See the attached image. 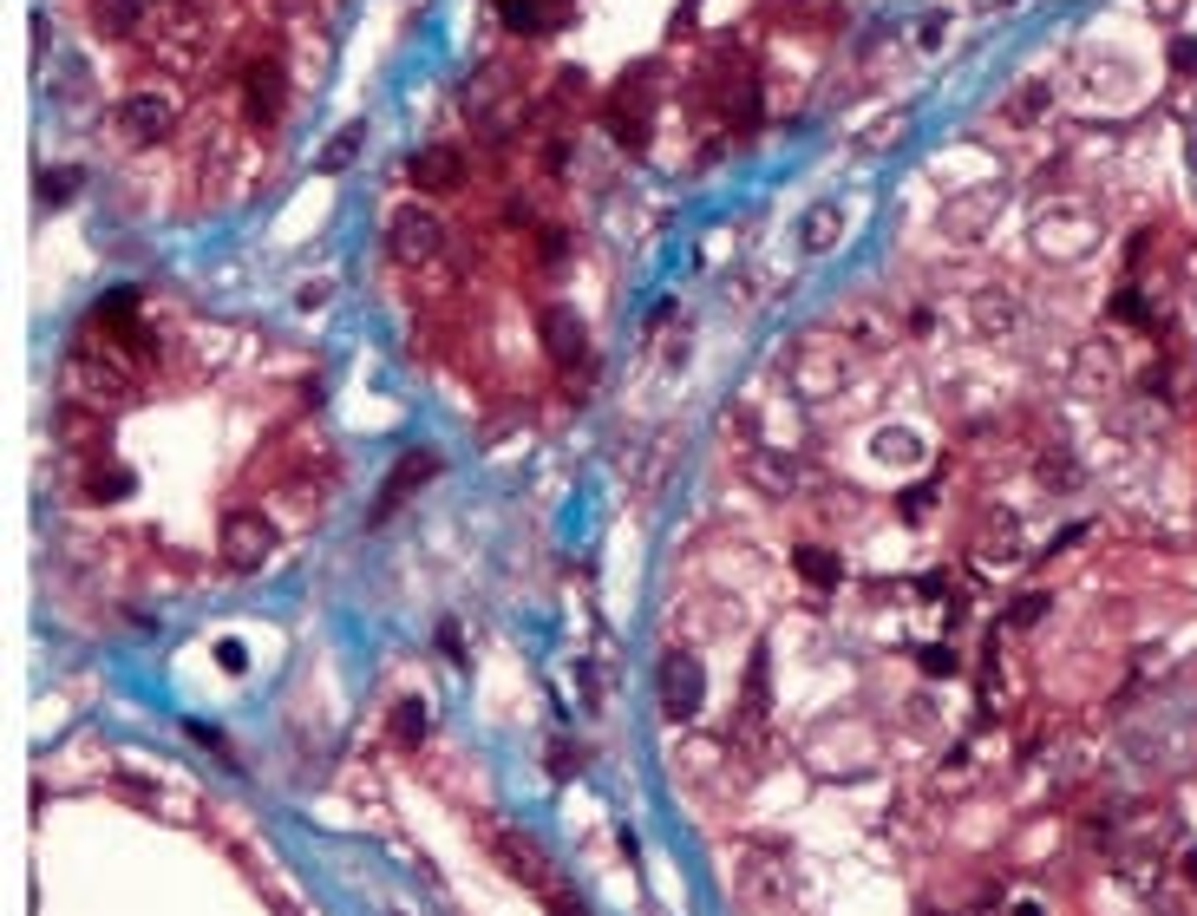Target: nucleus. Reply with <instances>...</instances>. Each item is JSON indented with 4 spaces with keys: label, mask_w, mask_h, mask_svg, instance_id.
Wrapping results in <instances>:
<instances>
[{
    "label": "nucleus",
    "mask_w": 1197,
    "mask_h": 916,
    "mask_svg": "<svg viewBox=\"0 0 1197 916\" xmlns=\"http://www.w3.org/2000/svg\"><path fill=\"white\" fill-rule=\"evenodd\" d=\"M786 380L812 400V406H825V400H838L845 386H851V354H845V341H831V334H812V341H799L792 354H786Z\"/></svg>",
    "instance_id": "f257e3e1"
},
{
    "label": "nucleus",
    "mask_w": 1197,
    "mask_h": 916,
    "mask_svg": "<svg viewBox=\"0 0 1197 916\" xmlns=\"http://www.w3.org/2000/svg\"><path fill=\"white\" fill-rule=\"evenodd\" d=\"M484 852L498 858V871H504L511 884H524V891H556V865H550V852H543L530 832L491 825V832H484Z\"/></svg>",
    "instance_id": "f03ea898"
},
{
    "label": "nucleus",
    "mask_w": 1197,
    "mask_h": 916,
    "mask_svg": "<svg viewBox=\"0 0 1197 916\" xmlns=\"http://www.w3.org/2000/svg\"><path fill=\"white\" fill-rule=\"evenodd\" d=\"M65 386H72V400H85V406H98V400H118V393L131 386V373H124V354H105V347L79 341V347H72V360H65Z\"/></svg>",
    "instance_id": "7ed1b4c3"
},
{
    "label": "nucleus",
    "mask_w": 1197,
    "mask_h": 916,
    "mask_svg": "<svg viewBox=\"0 0 1197 916\" xmlns=\"http://www.w3.org/2000/svg\"><path fill=\"white\" fill-rule=\"evenodd\" d=\"M386 249H393V262H399V269H426V262H439V255H445V223H439L432 210H393V223H386Z\"/></svg>",
    "instance_id": "20e7f679"
},
{
    "label": "nucleus",
    "mask_w": 1197,
    "mask_h": 916,
    "mask_svg": "<svg viewBox=\"0 0 1197 916\" xmlns=\"http://www.w3.org/2000/svg\"><path fill=\"white\" fill-rule=\"evenodd\" d=\"M111 124H118L124 144H164L177 131V105L164 92H124L118 111H111Z\"/></svg>",
    "instance_id": "39448f33"
},
{
    "label": "nucleus",
    "mask_w": 1197,
    "mask_h": 916,
    "mask_svg": "<svg viewBox=\"0 0 1197 916\" xmlns=\"http://www.w3.org/2000/svg\"><path fill=\"white\" fill-rule=\"evenodd\" d=\"M282 105H288V72L275 59H249L242 66V118L255 131H275L282 124Z\"/></svg>",
    "instance_id": "423d86ee"
},
{
    "label": "nucleus",
    "mask_w": 1197,
    "mask_h": 916,
    "mask_svg": "<svg viewBox=\"0 0 1197 916\" xmlns=\"http://www.w3.org/2000/svg\"><path fill=\"white\" fill-rule=\"evenodd\" d=\"M216 544H223V563L249 576V570H262V563H268V550H275V524H268L262 511H229Z\"/></svg>",
    "instance_id": "0eeeda50"
},
{
    "label": "nucleus",
    "mask_w": 1197,
    "mask_h": 916,
    "mask_svg": "<svg viewBox=\"0 0 1197 916\" xmlns=\"http://www.w3.org/2000/svg\"><path fill=\"white\" fill-rule=\"evenodd\" d=\"M537 334H543V354H550L563 373H576V367L589 360V328H583V314H576L570 301H550V308L537 314Z\"/></svg>",
    "instance_id": "6e6552de"
},
{
    "label": "nucleus",
    "mask_w": 1197,
    "mask_h": 916,
    "mask_svg": "<svg viewBox=\"0 0 1197 916\" xmlns=\"http://www.w3.org/2000/svg\"><path fill=\"white\" fill-rule=\"evenodd\" d=\"M701 701H707L701 662H694V655H668V662H661V714H668L674 727H687V721H701Z\"/></svg>",
    "instance_id": "1a4fd4ad"
},
{
    "label": "nucleus",
    "mask_w": 1197,
    "mask_h": 916,
    "mask_svg": "<svg viewBox=\"0 0 1197 916\" xmlns=\"http://www.w3.org/2000/svg\"><path fill=\"white\" fill-rule=\"evenodd\" d=\"M432 478H439V452L412 445V452H406V459L393 465V478L380 485V498H373V524H380V518H393V511H399V504H406V498H412L419 485H432Z\"/></svg>",
    "instance_id": "9d476101"
},
{
    "label": "nucleus",
    "mask_w": 1197,
    "mask_h": 916,
    "mask_svg": "<svg viewBox=\"0 0 1197 916\" xmlns=\"http://www.w3.org/2000/svg\"><path fill=\"white\" fill-rule=\"evenodd\" d=\"M995 210H1002V197H995V190H956V197L943 203V216H936V223H943V236H949V242H975V236L995 223Z\"/></svg>",
    "instance_id": "9b49d317"
},
{
    "label": "nucleus",
    "mask_w": 1197,
    "mask_h": 916,
    "mask_svg": "<svg viewBox=\"0 0 1197 916\" xmlns=\"http://www.w3.org/2000/svg\"><path fill=\"white\" fill-rule=\"evenodd\" d=\"M746 478L766 491V498H792L799 485H805V465L792 459V452H779V445H746Z\"/></svg>",
    "instance_id": "f8f14e48"
},
{
    "label": "nucleus",
    "mask_w": 1197,
    "mask_h": 916,
    "mask_svg": "<svg viewBox=\"0 0 1197 916\" xmlns=\"http://www.w3.org/2000/svg\"><path fill=\"white\" fill-rule=\"evenodd\" d=\"M1093 236H1100V223L1080 216V210H1074V216H1067V210H1048V216L1034 223V242H1041L1048 255H1087Z\"/></svg>",
    "instance_id": "ddd939ff"
},
{
    "label": "nucleus",
    "mask_w": 1197,
    "mask_h": 916,
    "mask_svg": "<svg viewBox=\"0 0 1197 916\" xmlns=\"http://www.w3.org/2000/svg\"><path fill=\"white\" fill-rule=\"evenodd\" d=\"M412 183H419L426 197H439V190H458V183H465V157H458L452 144H426V151L412 157Z\"/></svg>",
    "instance_id": "4468645a"
},
{
    "label": "nucleus",
    "mask_w": 1197,
    "mask_h": 916,
    "mask_svg": "<svg viewBox=\"0 0 1197 916\" xmlns=\"http://www.w3.org/2000/svg\"><path fill=\"white\" fill-rule=\"evenodd\" d=\"M969 321H975L989 341H1002V334H1015V328H1021V301H1015L1008 288H982V295L969 301Z\"/></svg>",
    "instance_id": "2eb2a0df"
},
{
    "label": "nucleus",
    "mask_w": 1197,
    "mask_h": 916,
    "mask_svg": "<svg viewBox=\"0 0 1197 916\" xmlns=\"http://www.w3.org/2000/svg\"><path fill=\"white\" fill-rule=\"evenodd\" d=\"M975 557H982L989 570L1015 563V557H1021V518H1015V511H995V518L982 524V537H975Z\"/></svg>",
    "instance_id": "dca6fc26"
},
{
    "label": "nucleus",
    "mask_w": 1197,
    "mask_h": 916,
    "mask_svg": "<svg viewBox=\"0 0 1197 916\" xmlns=\"http://www.w3.org/2000/svg\"><path fill=\"white\" fill-rule=\"evenodd\" d=\"M838 236H845V210H838V203H818V210H805V223H799V249H805V255H825V249H838Z\"/></svg>",
    "instance_id": "f3484780"
},
{
    "label": "nucleus",
    "mask_w": 1197,
    "mask_h": 916,
    "mask_svg": "<svg viewBox=\"0 0 1197 916\" xmlns=\"http://www.w3.org/2000/svg\"><path fill=\"white\" fill-rule=\"evenodd\" d=\"M1048 105H1054L1048 79H1028V85H1015V92L1002 98V118H1008V124H1034V118H1048Z\"/></svg>",
    "instance_id": "a211bd4d"
},
{
    "label": "nucleus",
    "mask_w": 1197,
    "mask_h": 916,
    "mask_svg": "<svg viewBox=\"0 0 1197 916\" xmlns=\"http://www.w3.org/2000/svg\"><path fill=\"white\" fill-rule=\"evenodd\" d=\"M137 20H144V0H92V26L105 39H131Z\"/></svg>",
    "instance_id": "6ab92c4d"
},
{
    "label": "nucleus",
    "mask_w": 1197,
    "mask_h": 916,
    "mask_svg": "<svg viewBox=\"0 0 1197 916\" xmlns=\"http://www.w3.org/2000/svg\"><path fill=\"white\" fill-rule=\"evenodd\" d=\"M903 131H910V111L897 105V111H884V118H871V124L858 131V151H890Z\"/></svg>",
    "instance_id": "aec40b11"
},
{
    "label": "nucleus",
    "mask_w": 1197,
    "mask_h": 916,
    "mask_svg": "<svg viewBox=\"0 0 1197 916\" xmlns=\"http://www.w3.org/2000/svg\"><path fill=\"white\" fill-rule=\"evenodd\" d=\"M79 183H85L79 164H52V170L39 177V197H46V203H65V197H79Z\"/></svg>",
    "instance_id": "412c9836"
},
{
    "label": "nucleus",
    "mask_w": 1197,
    "mask_h": 916,
    "mask_svg": "<svg viewBox=\"0 0 1197 916\" xmlns=\"http://www.w3.org/2000/svg\"><path fill=\"white\" fill-rule=\"evenodd\" d=\"M799 576H812L818 590H838V576H845V570H838V557H831V550H799Z\"/></svg>",
    "instance_id": "4be33fe9"
},
{
    "label": "nucleus",
    "mask_w": 1197,
    "mask_h": 916,
    "mask_svg": "<svg viewBox=\"0 0 1197 916\" xmlns=\"http://www.w3.org/2000/svg\"><path fill=\"white\" fill-rule=\"evenodd\" d=\"M393 740H399V747H419V740H426V707H419V701H399V707H393Z\"/></svg>",
    "instance_id": "5701e85b"
},
{
    "label": "nucleus",
    "mask_w": 1197,
    "mask_h": 916,
    "mask_svg": "<svg viewBox=\"0 0 1197 916\" xmlns=\"http://www.w3.org/2000/svg\"><path fill=\"white\" fill-rule=\"evenodd\" d=\"M845 334H851V341H864V347H877L890 328H884V314H871V308H851V314H845Z\"/></svg>",
    "instance_id": "b1692460"
},
{
    "label": "nucleus",
    "mask_w": 1197,
    "mask_h": 916,
    "mask_svg": "<svg viewBox=\"0 0 1197 916\" xmlns=\"http://www.w3.org/2000/svg\"><path fill=\"white\" fill-rule=\"evenodd\" d=\"M354 151H360V124H347V131L321 151V170H347V164H354Z\"/></svg>",
    "instance_id": "393cba45"
},
{
    "label": "nucleus",
    "mask_w": 1197,
    "mask_h": 916,
    "mask_svg": "<svg viewBox=\"0 0 1197 916\" xmlns=\"http://www.w3.org/2000/svg\"><path fill=\"white\" fill-rule=\"evenodd\" d=\"M563 255H570V242H563V229H537V262H550V269H563Z\"/></svg>",
    "instance_id": "a878e982"
},
{
    "label": "nucleus",
    "mask_w": 1197,
    "mask_h": 916,
    "mask_svg": "<svg viewBox=\"0 0 1197 916\" xmlns=\"http://www.w3.org/2000/svg\"><path fill=\"white\" fill-rule=\"evenodd\" d=\"M1041 616H1048V596H1021V603L1008 609V622H1021V629H1028V622H1041Z\"/></svg>",
    "instance_id": "bb28decb"
},
{
    "label": "nucleus",
    "mask_w": 1197,
    "mask_h": 916,
    "mask_svg": "<svg viewBox=\"0 0 1197 916\" xmlns=\"http://www.w3.org/2000/svg\"><path fill=\"white\" fill-rule=\"evenodd\" d=\"M943 33H949V13H930V20L917 26V46H943Z\"/></svg>",
    "instance_id": "cd10ccee"
},
{
    "label": "nucleus",
    "mask_w": 1197,
    "mask_h": 916,
    "mask_svg": "<svg viewBox=\"0 0 1197 916\" xmlns=\"http://www.w3.org/2000/svg\"><path fill=\"white\" fill-rule=\"evenodd\" d=\"M118 491H131L124 472H98V478H92V498H118Z\"/></svg>",
    "instance_id": "c85d7f7f"
},
{
    "label": "nucleus",
    "mask_w": 1197,
    "mask_h": 916,
    "mask_svg": "<svg viewBox=\"0 0 1197 916\" xmlns=\"http://www.w3.org/2000/svg\"><path fill=\"white\" fill-rule=\"evenodd\" d=\"M543 897H550V916H589L576 897H570V891H543Z\"/></svg>",
    "instance_id": "c756f323"
},
{
    "label": "nucleus",
    "mask_w": 1197,
    "mask_h": 916,
    "mask_svg": "<svg viewBox=\"0 0 1197 916\" xmlns=\"http://www.w3.org/2000/svg\"><path fill=\"white\" fill-rule=\"evenodd\" d=\"M1172 59H1178V72H1197V39H1178Z\"/></svg>",
    "instance_id": "7c9ffc66"
},
{
    "label": "nucleus",
    "mask_w": 1197,
    "mask_h": 916,
    "mask_svg": "<svg viewBox=\"0 0 1197 916\" xmlns=\"http://www.w3.org/2000/svg\"><path fill=\"white\" fill-rule=\"evenodd\" d=\"M216 662H223V668H229V675H236V668H242V662H249V655H242V642H223V649H216Z\"/></svg>",
    "instance_id": "2f4dec72"
},
{
    "label": "nucleus",
    "mask_w": 1197,
    "mask_h": 916,
    "mask_svg": "<svg viewBox=\"0 0 1197 916\" xmlns=\"http://www.w3.org/2000/svg\"><path fill=\"white\" fill-rule=\"evenodd\" d=\"M923 662H930V675H956V655H949V649H930Z\"/></svg>",
    "instance_id": "473e14b6"
},
{
    "label": "nucleus",
    "mask_w": 1197,
    "mask_h": 916,
    "mask_svg": "<svg viewBox=\"0 0 1197 916\" xmlns=\"http://www.w3.org/2000/svg\"><path fill=\"white\" fill-rule=\"evenodd\" d=\"M1113 314H1126V321H1139L1146 308H1139V295H1113Z\"/></svg>",
    "instance_id": "72a5a7b5"
}]
</instances>
